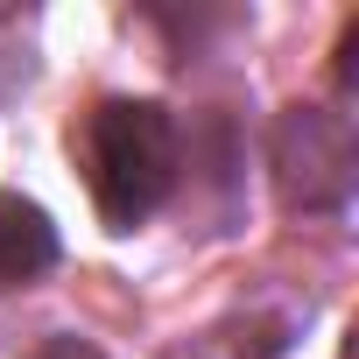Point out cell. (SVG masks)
I'll return each instance as SVG.
<instances>
[{"mask_svg":"<svg viewBox=\"0 0 359 359\" xmlns=\"http://www.w3.org/2000/svg\"><path fill=\"white\" fill-rule=\"evenodd\" d=\"M57 268V226L36 198L0 191V289H22Z\"/></svg>","mask_w":359,"mask_h":359,"instance_id":"2","label":"cell"},{"mask_svg":"<svg viewBox=\"0 0 359 359\" xmlns=\"http://www.w3.org/2000/svg\"><path fill=\"white\" fill-rule=\"evenodd\" d=\"M29 359H106L99 345H85V338H43Z\"/></svg>","mask_w":359,"mask_h":359,"instance_id":"3","label":"cell"},{"mask_svg":"<svg viewBox=\"0 0 359 359\" xmlns=\"http://www.w3.org/2000/svg\"><path fill=\"white\" fill-rule=\"evenodd\" d=\"M92 205L113 233H134L176 184V120L155 99H99L78 127Z\"/></svg>","mask_w":359,"mask_h":359,"instance_id":"1","label":"cell"}]
</instances>
